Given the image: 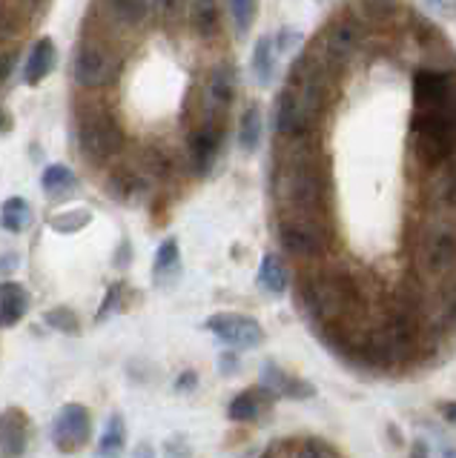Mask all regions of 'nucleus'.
Listing matches in <instances>:
<instances>
[{
	"instance_id": "f257e3e1",
	"label": "nucleus",
	"mask_w": 456,
	"mask_h": 458,
	"mask_svg": "<svg viewBox=\"0 0 456 458\" xmlns=\"http://www.w3.org/2000/svg\"><path fill=\"white\" fill-rule=\"evenodd\" d=\"M410 152L425 169H439L456 155V95L439 106L413 112Z\"/></svg>"
},
{
	"instance_id": "f03ea898",
	"label": "nucleus",
	"mask_w": 456,
	"mask_h": 458,
	"mask_svg": "<svg viewBox=\"0 0 456 458\" xmlns=\"http://www.w3.org/2000/svg\"><path fill=\"white\" fill-rule=\"evenodd\" d=\"M298 310L316 324H336L348 315L356 301V286L350 276L339 269H322L305 276L296 290Z\"/></svg>"
},
{
	"instance_id": "7ed1b4c3",
	"label": "nucleus",
	"mask_w": 456,
	"mask_h": 458,
	"mask_svg": "<svg viewBox=\"0 0 456 458\" xmlns=\"http://www.w3.org/2000/svg\"><path fill=\"white\" fill-rule=\"evenodd\" d=\"M276 192L290 215L322 218L324 212V175L310 152H298L281 164Z\"/></svg>"
},
{
	"instance_id": "20e7f679",
	"label": "nucleus",
	"mask_w": 456,
	"mask_h": 458,
	"mask_svg": "<svg viewBox=\"0 0 456 458\" xmlns=\"http://www.w3.org/2000/svg\"><path fill=\"white\" fill-rule=\"evenodd\" d=\"M417 264L434 281L456 276V224L434 218L419 229Z\"/></svg>"
},
{
	"instance_id": "39448f33",
	"label": "nucleus",
	"mask_w": 456,
	"mask_h": 458,
	"mask_svg": "<svg viewBox=\"0 0 456 458\" xmlns=\"http://www.w3.org/2000/svg\"><path fill=\"white\" fill-rule=\"evenodd\" d=\"M78 147L81 155L92 164L112 161L124 147V132L109 112H90L78 123Z\"/></svg>"
},
{
	"instance_id": "423d86ee",
	"label": "nucleus",
	"mask_w": 456,
	"mask_h": 458,
	"mask_svg": "<svg viewBox=\"0 0 456 458\" xmlns=\"http://www.w3.org/2000/svg\"><path fill=\"white\" fill-rule=\"evenodd\" d=\"M279 241L281 250L293 258H322L327 252L331 235H327V229L319 218L288 212L279 224Z\"/></svg>"
},
{
	"instance_id": "0eeeda50",
	"label": "nucleus",
	"mask_w": 456,
	"mask_h": 458,
	"mask_svg": "<svg viewBox=\"0 0 456 458\" xmlns=\"http://www.w3.org/2000/svg\"><path fill=\"white\" fill-rule=\"evenodd\" d=\"M92 436V415L83 404H64L52 421V444L64 455H73L87 447Z\"/></svg>"
},
{
	"instance_id": "6e6552de",
	"label": "nucleus",
	"mask_w": 456,
	"mask_h": 458,
	"mask_svg": "<svg viewBox=\"0 0 456 458\" xmlns=\"http://www.w3.org/2000/svg\"><path fill=\"white\" fill-rule=\"evenodd\" d=\"M204 327L230 350H250V347H259L264 341L262 324L241 312H216V315H210Z\"/></svg>"
},
{
	"instance_id": "1a4fd4ad",
	"label": "nucleus",
	"mask_w": 456,
	"mask_h": 458,
	"mask_svg": "<svg viewBox=\"0 0 456 458\" xmlns=\"http://www.w3.org/2000/svg\"><path fill=\"white\" fill-rule=\"evenodd\" d=\"M73 75L83 89H101V86L116 81L118 57L112 52H107L104 47H98V43H83L75 55Z\"/></svg>"
},
{
	"instance_id": "9d476101",
	"label": "nucleus",
	"mask_w": 456,
	"mask_h": 458,
	"mask_svg": "<svg viewBox=\"0 0 456 458\" xmlns=\"http://www.w3.org/2000/svg\"><path fill=\"white\" fill-rule=\"evenodd\" d=\"M32 424L21 407H6L0 412V458H23L30 450Z\"/></svg>"
},
{
	"instance_id": "9b49d317",
	"label": "nucleus",
	"mask_w": 456,
	"mask_h": 458,
	"mask_svg": "<svg viewBox=\"0 0 456 458\" xmlns=\"http://www.w3.org/2000/svg\"><path fill=\"white\" fill-rule=\"evenodd\" d=\"M456 95V81L448 72H436V69H422L413 75V104L417 109H431L451 100Z\"/></svg>"
},
{
	"instance_id": "f8f14e48",
	"label": "nucleus",
	"mask_w": 456,
	"mask_h": 458,
	"mask_svg": "<svg viewBox=\"0 0 456 458\" xmlns=\"http://www.w3.org/2000/svg\"><path fill=\"white\" fill-rule=\"evenodd\" d=\"M221 126L216 121H207L204 126H198L190 135V166L195 175H207L216 164V157L221 152Z\"/></svg>"
},
{
	"instance_id": "ddd939ff",
	"label": "nucleus",
	"mask_w": 456,
	"mask_h": 458,
	"mask_svg": "<svg viewBox=\"0 0 456 458\" xmlns=\"http://www.w3.org/2000/svg\"><path fill=\"white\" fill-rule=\"evenodd\" d=\"M359 38H362V32H359V23L356 21H336L324 38V61L333 69H341L350 61L356 47H359Z\"/></svg>"
},
{
	"instance_id": "4468645a",
	"label": "nucleus",
	"mask_w": 456,
	"mask_h": 458,
	"mask_svg": "<svg viewBox=\"0 0 456 458\" xmlns=\"http://www.w3.org/2000/svg\"><path fill=\"white\" fill-rule=\"evenodd\" d=\"M32 307L30 290L18 281H0V329H9L26 318Z\"/></svg>"
},
{
	"instance_id": "2eb2a0df",
	"label": "nucleus",
	"mask_w": 456,
	"mask_h": 458,
	"mask_svg": "<svg viewBox=\"0 0 456 458\" xmlns=\"http://www.w3.org/2000/svg\"><path fill=\"white\" fill-rule=\"evenodd\" d=\"M236 98V72L230 66H216L212 75L207 81V89H204V104L210 114H221L230 109Z\"/></svg>"
},
{
	"instance_id": "dca6fc26",
	"label": "nucleus",
	"mask_w": 456,
	"mask_h": 458,
	"mask_svg": "<svg viewBox=\"0 0 456 458\" xmlns=\"http://www.w3.org/2000/svg\"><path fill=\"white\" fill-rule=\"evenodd\" d=\"M427 198L436 209L453 212L456 209V155L448 164H442L436 169V178L427 186Z\"/></svg>"
},
{
	"instance_id": "f3484780",
	"label": "nucleus",
	"mask_w": 456,
	"mask_h": 458,
	"mask_svg": "<svg viewBox=\"0 0 456 458\" xmlns=\"http://www.w3.org/2000/svg\"><path fill=\"white\" fill-rule=\"evenodd\" d=\"M107 4L124 26H141L155 9L173 6L178 0H107Z\"/></svg>"
},
{
	"instance_id": "a211bd4d",
	"label": "nucleus",
	"mask_w": 456,
	"mask_h": 458,
	"mask_svg": "<svg viewBox=\"0 0 456 458\" xmlns=\"http://www.w3.org/2000/svg\"><path fill=\"white\" fill-rule=\"evenodd\" d=\"M55 61H58V52H55L52 38H40L30 52V61L23 66V81L30 86H38L55 69Z\"/></svg>"
},
{
	"instance_id": "6ab92c4d",
	"label": "nucleus",
	"mask_w": 456,
	"mask_h": 458,
	"mask_svg": "<svg viewBox=\"0 0 456 458\" xmlns=\"http://www.w3.org/2000/svg\"><path fill=\"white\" fill-rule=\"evenodd\" d=\"M250 72H253V81L259 86H270L276 75V40L273 38H259L253 47L250 55Z\"/></svg>"
},
{
	"instance_id": "aec40b11",
	"label": "nucleus",
	"mask_w": 456,
	"mask_h": 458,
	"mask_svg": "<svg viewBox=\"0 0 456 458\" xmlns=\"http://www.w3.org/2000/svg\"><path fill=\"white\" fill-rule=\"evenodd\" d=\"M262 384L267 386L273 395H290V398H310L313 395V386L298 381V378H290L288 372L279 369L276 364H267L264 372H262Z\"/></svg>"
},
{
	"instance_id": "412c9836",
	"label": "nucleus",
	"mask_w": 456,
	"mask_h": 458,
	"mask_svg": "<svg viewBox=\"0 0 456 458\" xmlns=\"http://www.w3.org/2000/svg\"><path fill=\"white\" fill-rule=\"evenodd\" d=\"M181 272V252H178V241L176 238H167L159 252H155V261H152V278L155 284H169Z\"/></svg>"
},
{
	"instance_id": "4be33fe9",
	"label": "nucleus",
	"mask_w": 456,
	"mask_h": 458,
	"mask_svg": "<svg viewBox=\"0 0 456 458\" xmlns=\"http://www.w3.org/2000/svg\"><path fill=\"white\" fill-rule=\"evenodd\" d=\"M32 207L26 198H6L4 207H0V226L6 233H26L32 226Z\"/></svg>"
},
{
	"instance_id": "5701e85b",
	"label": "nucleus",
	"mask_w": 456,
	"mask_h": 458,
	"mask_svg": "<svg viewBox=\"0 0 456 458\" xmlns=\"http://www.w3.org/2000/svg\"><path fill=\"white\" fill-rule=\"evenodd\" d=\"M259 286L270 295H281L288 290V267L276 255V252H267L262 258V267H259Z\"/></svg>"
},
{
	"instance_id": "b1692460",
	"label": "nucleus",
	"mask_w": 456,
	"mask_h": 458,
	"mask_svg": "<svg viewBox=\"0 0 456 458\" xmlns=\"http://www.w3.org/2000/svg\"><path fill=\"white\" fill-rule=\"evenodd\" d=\"M124 444H126V427H124V419L116 412V415H109L101 441H98V458H121Z\"/></svg>"
},
{
	"instance_id": "393cba45",
	"label": "nucleus",
	"mask_w": 456,
	"mask_h": 458,
	"mask_svg": "<svg viewBox=\"0 0 456 458\" xmlns=\"http://www.w3.org/2000/svg\"><path fill=\"white\" fill-rule=\"evenodd\" d=\"M190 26L202 38H212L219 29V4L216 0H190Z\"/></svg>"
},
{
	"instance_id": "a878e982",
	"label": "nucleus",
	"mask_w": 456,
	"mask_h": 458,
	"mask_svg": "<svg viewBox=\"0 0 456 458\" xmlns=\"http://www.w3.org/2000/svg\"><path fill=\"white\" fill-rule=\"evenodd\" d=\"M40 183H44V190H47L49 195H64V192H69V190H75L78 178H75V172L69 169V166H64V164H52V166L44 169V175H40Z\"/></svg>"
},
{
	"instance_id": "bb28decb",
	"label": "nucleus",
	"mask_w": 456,
	"mask_h": 458,
	"mask_svg": "<svg viewBox=\"0 0 456 458\" xmlns=\"http://www.w3.org/2000/svg\"><path fill=\"white\" fill-rule=\"evenodd\" d=\"M92 221V212L90 209H66V212H58L49 218V226L55 233L61 235H73V233H81L83 226Z\"/></svg>"
},
{
	"instance_id": "cd10ccee",
	"label": "nucleus",
	"mask_w": 456,
	"mask_h": 458,
	"mask_svg": "<svg viewBox=\"0 0 456 458\" xmlns=\"http://www.w3.org/2000/svg\"><path fill=\"white\" fill-rule=\"evenodd\" d=\"M259 140H262V112H259V106H250L245 112V118H241L238 143H241V149L253 152L255 147H259Z\"/></svg>"
},
{
	"instance_id": "c85d7f7f",
	"label": "nucleus",
	"mask_w": 456,
	"mask_h": 458,
	"mask_svg": "<svg viewBox=\"0 0 456 458\" xmlns=\"http://www.w3.org/2000/svg\"><path fill=\"white\" fill-rule=\"evenodd\" d=\"M227 415H230L233 421H255V415H259V398H255V390L238 393L230 401V407H227Z\"/></svg>"
},
{
	"instance_id": "c756f323",
	"label": "nucleus",
	"mask_w": 456,
	"mask_h": 458,
	"mask_svg": "<svg viewBox=\"0 0 456 458\" xmlns=\"http://www.w3.org/2000/svg\"><path fill=\"white\" fill-rule=\"evenodd\" d=\"M141 192H144V183H141V178H135L133 172H118V175L109 181V195H116L121 200H135Z\"/></svg>"
},
{
	"instance_id": "7c9ffc66",
	"label": "nucleus",
	"mask_w": 456,
	"mask_h": 458,
	"mask_svg": "<svg viewBox=\"0 0 456 458\" xmlns=\"http://www.w3.org/2000/svg\"><path fill=\"white\" fill-rule=\"evenodd\" d=\"M44 321L47 327L52 329H58V333H66V335H78L81 333V321H78V315L73 310H66V307H55L44 315Z\"/></svg>"
},
{
	"instance_id": "2f4dec72",
	"label": "nucleus",
	"mask_w": 456,
	"mask_h": 458,
	"mask_svg": "<svg viewBox=\"0 0 456 458\" xmlns=\"http://www.w3.org/2000/svg\"><path fill=\"white\" fill-rule=\"evenodd\" d=\"M227 6H230V18L236 23V32L245 35L253 18H255V9H259V0H227Z\"/></svg>"
},
{
	"instance_id": "473e14b6",
	"label": "nucleus",
	"mask_w": 456,
	"mask_h": 458,
	"mask_svg": "<svg viewBox=\"0 0 456 458\" xmlns=\"http://www.w3.org/2000/svg\"><path fill=\"white\" fill-rule=\"evenodd\" d=\"M296 458H339V453L322 438H307L302 447L296 450Z\"/></svg>"
},
{
	"instance_id": "72a5a7b5",
	"label": "nucleus",
	"mask_w": 456,
	"mask_h": 458,
	"mask_svg": "<svg viewBox=\"0 0 456 458\" xmlns=\"http://www.w3.org/2000/svg\"><path fill=\"white\" fill-rule=\"evenodd\" d=\"M359 9L370 21H384V18H391V14H393L396 0H359Z\"/></svg>"
},
{
	"instance_id": "f704fd0d",
	"label": "nucleus",
	"mask_w": 456,
	"mask_h": 458,
	"mask_svg": "<svg viewBox=\"0 0 456 458\" xmlns=\"http://www.w3.org/2000/svg\"><path fill=\"white\" fill-rule=\"evenodd\" d=\"M164 455L167 458H190L193 455V450H190V444H187V438H169L167 444H164Z\"/></svg>"
},
{
	"instance_id": "c9c22d12",
	"label": "nucleus",
	"mask_w": 456,
	"mask_h": 458,
	"mask_svg": "<svg viewBox=\"0 0 456 458\" xmlns=\"http://www.w3.org/2000/svg\"><path fill=\"white\" fill-rule=\"evenodd\" d=\"M121 290H124V286H121V284H116V286H112V290L107 293V298H104V307H101V312H98V321L109 318V312H116V310H118Z\"/></svg>"
},
{
	"instance_id": "e433bc0d",
	"label": "nucleus",
	"mask_w": 456,
	"mask_h": 458,
	"mask_svg": "<svg viewBox=\"0 0 456 458\" xmlns=\"http://www.w3.org/2000/svg\"><path fill=\"white\" fill-rule=\"evenodd\" d=\"M15 61H18V52L15 49L0 52V86H4L6 78L12 75V69H15Z\"/></svg>"
},
{
	"instance_id": "4c0bfd02",
	"label": "nucleus",
	"mask_w": 456,
	"mask_h": 458,
	"mask_svg": "<svg viewBox=\"0 0 456 458\" xmlns=\"http://www.w3.org/2000/svg\"><path fill=\"white\" fill-rule=\"evenodd\" d=\"M425 4L436 14H442V18H453L456 14V0H425Z\"/></svg>"
},
{
	"instance_id": "58836bf2",
	"label": "nucleus",
	"mask_w": 456,
	"mask_h": 458,
	"mask_svg": "<svg viewBox=\"0 0 456 458\" xmlns=\"http://www.w3.org/2000/svg\"><path fill=\"white\" fill-rule=\"evenodd\" d=\"M296 43H302V38H298L296 32H288V29H284V32L276 38V49H279V55H281V52H290V49L296 47Z\"/></svg>"
},
{
	"instance_id": "ea45409f",
	"label": "nucleus",
	"mask_w": 456,
	"mask_h": 458,
	"mask_svg": "<svg viewBox=\"0 0 456 458\" xmlns=\"http://www.w3.org/2000/svg\"><path fill=\"white\" fill-rule=\"evenodd\" d=\"M439 412H442V419H445L448 424L456 427V401H445V404H439Z\"/></svg>"
},
{
	"instance_id": "a19ab883",
	"label": "nucleus",
	"mask_w": 456,
	"mask_h": 458,
	"mask_svg": "<svg viewBox=\"0 0 456 458\" xmlns=\"http://www.w3.org/2000/svg\"><path fill=\"white\" fill-rule=\"evenodd\" d=\"M15 267H18V255L15 252H9V255L0 258V276H6V272H12Z\"/></svg>"
},
{
	"instance_id": "79ce46f5",
	"label": "nucleus",
	"mask_w": 456,
	"mask_h": 458,
	"mask_svg": "<svg viewBox=\"0 0 456 458\" xmlns=\"http://www.w3.org/2000/svg\"><path fill=\"white\" fill-rule=\"evenodd\" d=\"M410 458H431V450H427V444L422 438L413 441V447H410Z\"/></svg>"
},
{
	"instance_id": "37998d69",
	"label": "nucleus",
	"mask_w": 456,
	"mask_h": 458,
	"mask_svg": "<svg viewBox=\"0 0 456 458\" xmlns=\"http://www.w3.org/2000/svg\"><path fill=\"white\" fill-rule=\"evenodd\" d=\"M238 367V358L233 355V350H227L224 355H221V369H224V376H227V372H233Z\"/></svg>"
},
{
	"instance_id": "c03bdc74",
	"label": "nucleus",
	"mask_w": 456,
	"mask_h": 458,
	"mask_svg": "<svg viewBox=\"0 0 456 458\" xmlns=\"http://www.w3.org/2000/svg\"><path fill=\"white\" fill-rule=\"evenodd\" d=\"M193 386H195V372H184V376L176 381V390H193Z\"/></svg>"
},
{
	"instance_id": "a18cd8bd",
	"label": "nucleus",
	"mask_w": 456,
	"mask_h": 458,
	"mask_svg": "<svg viewBox=\"0 0 456 458\" xmlns=\"http://www.w3.org/2000/svg\"><path fill=\"white\" fill-rule=\"evenodd\" d=\"M133 458H155V450L150 447V444H138L135 447V455Z\"/></svg>"
},
{
	"instance_id": "49530a36",
	"label": "nucleus",
	"mask_w": 456,
	"mask_h": 458,
	"mask_svg": "<svg viewBox=\"0 0 456 458\" xmlns=\"http://www.w3.org/2000/svg\"><path fill=\"white\" fill-rule=\"evenodd\" d=\"M12 129V118L6 114V109H0V132H9Z\"/></svg>"
},
{
	"instance_id": "de8ad7c7",
	"label": "nucleus",
	"mask_w": 456,
	"mask_h": 458,
	"mask_svg": "<svg viewBox=\"0 0 456 458\" xmlns=\"http://www.w3.org/2000/svg\"><path fill=\"white\" fill-rule=\"evenodd\" d=\"M259 458H276V455H273V453H270V450H267V453H262Z\"/></svg>"
}]
</instances>
